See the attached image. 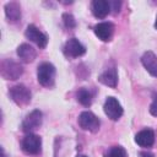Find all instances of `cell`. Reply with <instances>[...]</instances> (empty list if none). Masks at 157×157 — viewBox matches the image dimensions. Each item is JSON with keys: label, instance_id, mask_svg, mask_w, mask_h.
Returning a JSON list of instances; mask_svg holds the SVG:
<instances>
[{"label": "cell", "instance_id": "1", "mask_svg": "<svg viewBox=\"0 0 157 157\" xmlns=\"http://www.w3.org/2000/svg\"><path fill=\"white\" fill-rule=\"evenodd\" d=\"M38 82L44 87H50L55 81V67L50 63H42L37 70Z\"/></svg>", "mask_w": 157, "mask_h": 157}, {"label": "cell", "instance_id": "2", "mask_svg": "<svg viewBox=\"0 0 157 157\" xmlns=\"http://www.w3.org/2000/svg\"><path fill=\"white\" fill-rule=\"evenodd\" d=\"M0 71H1V76L5 80H17L22 75L23 67L18 63L11 59H5L1 61Z\"/></svg>", "mask_w": 157, "mask_h": 157}, {"label": "cell", "instance_id": "3", "mask_svg": "<svg viewBox=\"0 0 157 157\" xmlns=\"http://www.w3.org/2000/svg\"><path fill=\"white\" fill-rule=\"evenodd\" d=\"M42 121H43L42 112L38 110V109H34L29 114H27L26 118L23 119V121L21 124L22 131L26 132V134H33V131H36L37 129L40 128Z\"/></svg>", "mask_w": 157, "mask_h": 157}, {"label": "cell", "instance_id": "4", "mask_svg": "<svg viewBox=\"0 0 157 157\" xmlns=\"http://www.w3.org/2000/svg\"><path fill=\"white\" fill-rule=\"evenodd\" d=\"M10 98L17 104V105H26L31 102V91L25 85H16L10 88L9 91Z\"/></svg>", "mask_w": 157, "mask_h": 157}, {"label": "cell", "instance_id": "5", "mask_svg": "<svg viewBox=\"0 0 157 157\" xmlns=\"http://www.w3.org/2000/svg\"><path fill=\"white\" fill-rule=\"evenodd\" d=\"M78 125L83 129V130H88L91 132H97L99 130V126H101V121L99 119L92 113V112H82L80 115H78Z\"/></svg>", "mask_w": 157, "mask_h": 157}, {"label": "cell", "instance_id": "6", "mask_svg": "<svg viewBox=\"0 0 157 157\" xmlns=\"http://www.w3.org/2000/svg\"><path fill=\"white\" fill-rule=\"evenodd\" d=\"M42 148V139L36 134H27L22 140V150L27 155H37Z\"/></svg>", "mask_w": 157, "mask_h": 157}, {"label": "cell", "instance_id": "7", "mask_svg": "<svg viewBox=\"0 0 157 157\" xmlns=\"http://www.w3.org/2000/svg\"><path fill=\"white\" fill-rule=\"evenodd\" d=\"M103 110L105 115L112 120H118L123 115V107L119 101L114 97H107L103 105Z\"/></svg>", "mask_w": 157, "mask_h": 157}, {"label": "cell", "instance_id": "8", "mask_svg": "<svg viewBox=\"0 0 157 157\" xmlns=\"http://www.w3.org/2000/svg\"><path fill=\"white\" fill-rule=\"evenodd\" d=\"M64 53L69 58H78L86 53V47L76 38H70L64 45Z\"/></svg>", "mask_w": 157, "mask_h": 157}, {"label": "cell", "instance_id": "9", "mask_svg": "<svg viewBox=\"0 0 157 157\" xmlns=\"http://www.w3.org/2000/svg\"><path fill=\"white\" fill-rule=\"evenodd\" d=\"M26 37L32 40L33 43H36L39 48H45L47 44H48V37L42 32L39 31L34 25H28L27 28H26Z\"/></svg>", "mask_w": 157, "mask_h": 157}, {"label": "cell", "instance_id": "10", "mask_svg": "<svg viewBox=\"0 0 157 157\" xmlns=\"http://www.w3.org/2000/svg\"><path fill=\"white\" fill-rule=\"evenodd\" d=\"M94 34L103 42H108L110 40V38L113 37L114 33V25L112 22H101L97 23L93 27Z\"/></svg>", "mask_w": 157, "mask_h": 157}, {"label": "cell", "instance_id": "11", "mask_svg": "<svg viewBox=\"0 0 157 157\" xmlns=\"http://www.w3.org/2000/svg\"><path fill=\"white\" fill-rule=\"evenodd\" d=\"M141 63L151 76L157 77V55L153 52H145L141 58Z\"/></svg>", "mask_w": 157, "mask_h": 157}, {"label": "cell", "instance_id": "12", "mask_svg": "<svg viewBox=\"0 0 157 157\" xmlns=\"http://www.w3.org/2000/svg\"><path fill=\"white\" fill-rule=\"evenodd\" d=\"M135 142L141 147H151L155 142V132L151 129H144L135 135Z\"/></svg>", "mask_w": 157, "mask_h": 157}, {"label": "cell", "instance_id": "13", "mask_svg": "<svg viewBox=\"0 0 157 157\" xmlns=\"http://www.w3.org/2000/svg\"><path fill=\"white\" fill-rule=\"evenodd\" d=\"M91 10H92V13L97 18H104L110 12L109 1H107V0H94V1H92Z\"/></svg>", "mask_w": 157, "mask_h": 157}, {"label": "cell", "instance_id": "14", "mask_svg": "<svg viewBox=\"0 0 157 157\" xmlns=\"http://www.w3.org/2000/svg\"><path fill=\"white\" fill-rule=\"evenodd\" d=\"M98 81L108 87L114 88L118 83V72L115 67H109L98 76Z\"/></svg>", "mask_w": 157, "mask_h": 157}, {"label": "cell", "instance_id": "15", "mask_svg": "<svg viewBox=\"0 0 157 157\" xmlns=\"http://www.w3.org/2000/svg\"><path fill=\"white\" fill-rule=\"evenodd\" d=\"M17 55H18V58L23 63H32L36 59L37 53H36V49L32 45H29L27 43H23V44L18 45V48H17Z\"/></svg>", "mask_w": 157, "mask_h": 157}, {"label": "cell", "instance_id": "16", "mask_svg": "<svg viewBox=\"0 0 157 157\" xmlns=\"http://www.w3.org/2000/svg\"><path fill=\"white\" fill-rule=\"evenodd\" d=\"M5 15L9 22L11 23H16L21 20V7L17 2L12 1V2H7L5 5Z\"/></svg>", "mask_w": 157, "mask_h": 157}, {"label": "cell", "instance_id": "17", "mask_svg": "<svg viewBox=\"0 0 157 157\" xmlns=\"http://www.w3.org/2000/svg\"><path fill=\"white\" fill-rule=\"evenodd\" d=\"M76 98H77V101L82 104V105H91V103H92V99H93V94H92V92L88 90V88H85V87H82V88H80L77 92H76Z\"/></svg>", "mask_w": 157, "mask_h": 157}, {"label": "cell", "instance_id": "18", "mask_svg": "<svg viewBox=\"0 0 157 157\" xmlns=\"http://www.w3.org/2000/svg\"><path fill=\"white\" fill-rule=\"evenodd\" d=\"M104 157H126V151L121 146H113L104 153Z\"/></svg>", "mask_w": 157, "mask_h": 157}, {"label": "cell", "instance_id": "19", "mask_svg": "<svg viewBox=\"0 0 157 157\" xmlns=\"http://www.w3.org/2000/svg\"><path fill=\"white\" fill-rule=\"evenodd\" d=\"M63 21H64V23L67 28H74L76 26V21L74 18V16L70 15V13H64L63 15Z\"/></svg>", "mask_w": 157, "mask_h": 157}, {"label": "cell", "instance_id": "20", "mask_svg": "<svg viewBox=\"0 0 157 157\" xmlns=\"http://www.w3.org/2000/svg\"><path fill=\"white\" fill-rule=\"evenodd\" d=\"M150 113L153 115V117H157V93L153 94V101L150 105Z\"/></svg>", "mask_w": 157, "mask_h": 157}, {"label": "cell", "instance_id": "21", "mask_svg": "<svg viewBox=\"0 0 157 157\" xmlns=\"http://www.w3.org/2000/svg\"><path fill=\"white\" fill-rule=\"evenodd\" d=\"M109 5H110V10H113L117 13V12H119V9L121 6V2L120 1H109Z\"/></svg>", "mask_w": 157, "mask_h": 157}, {"label": "cell", "instance_id": "22", "mask_svg": "<svg viewBox=\"0 0 157 157\" xmlns=\"http://www.w3.org/2000/svg\"><path fill=\"white\" fill-rule=\"evenodd\" d=\"M140 156H141V157H155V155H153L152 152H148V151H142V152L140 153Z\"/></svg>", "mask_w": 157, "mask_h": 157}, {"label": "cell", "instance_id": "23", "mask_svg": "<svg viewBox=\"0 0 157 157\" xmlns=\"http://www.w3.org/2000/svg\"><path fill=\"white\" fill-rule=\"evenodd\" d=\"M0 150H1V157H6V155H5V151H4V147H1Z\"/></svg>", "mask_w": 157, "mask_h": 157}, {"label": "cell", "instance_id": "24", "mask_svg": "<svg viewBox=\"0 0 157 157\" xmlns=\"http://www.w3.org/2000/svg\"><path fill=\"white\" fill-rule=\"evenodd\" d=\"M155 28L157 29V16H156V21H155Z\"/></svg>", "mask_w": 157, "mask_h": 157}, {"label": "cell", "instance_id": "25", "mask_svg": "<svg viewBox=\"0 0 157 157\" xmlns=\"http://www.w3.org/2000/svg\"><path fill=\"white\" fill-rule=\"evenodd\" d=\"M76 157H87V156H85V155H78V156H76Z\"/></svg>", "mask_w": 157, "mask_h": 157}]
</instances>
